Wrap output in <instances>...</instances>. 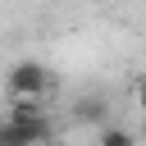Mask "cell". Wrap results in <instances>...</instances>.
Segmentation results:
<instances>
[{"mask_svg":"<svg viewBox=\"0 0 146 146\" xmlns=\"http://www.w3.org/2000/svg\"><path fill=\"white\" fill-rule=\"evenodd\" d=\"M137 105H141V114H146V82H137Z\"/></svg>","mask_w":146,"mask_h":146,"instance_id":"5b68a950","label":"cell"},{"mask_svg":"<svg viewBox=\"0 0 146 146\" xmlns=\"http://www.w3.org/2000/svg\"><path fill=\"white\" fill-rule=\"evenodd\" d=\"M78 119H87V123H100V119H105V100H96V96L78 100Z\"/></svg>","mask_w":146,"mask_h":146,"instance_id":"277c9868","label":"cell"},{"mask_svg":"<svg viewBox=\"0 0 146 146\" xmlns=\"http://www.w3.org/2000/svg\"><path fill=\"white\" fill-rule=\"evenodd\" d=\"M5 91H9L14 100H23V96L46 100V91H50V68H46L41 59H18V64L5 73Z\"/></svg>","mask_w":146,"mask_h":146,"instance_id":"6da1fadb","label":"cell"},{"mask_svg":"<svg viewBox=\"0 0 146 146\" xmlns=\"http://www.w3.org/2000/svg\"><path fill=\"white\" fill-rule=\"evenodd\" d=\"M46 141H50V119H46V123L0 119V146H46Z\"/></svg>","mask_w":146,"mask_h":146,"instance_id":"7a4b0ae2","label":"cell"},{"mask_svg":"<svg viewBox=\"0 0 146 146\" xmlns=\"http://www.w3.org/2000/svg\"><path fill=\"white\" fill-rule=\"evenodd\" d=\"M100 146H137V137L128 132V128H100Z\"/></svg>","mask_w":146,"mask_h":146,"instance_id":"3957f363","label":"cell"}]
</instances>
